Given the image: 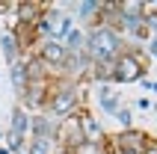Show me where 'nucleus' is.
<instances>
[{"mask_svg": "<svg viewBox=\"0 0 157 154\" xmlns=\"http://www.w3.org/2000/svg\"><path fill=\"white\" fill-rule=\"evenodd\" d=\"M83 51L89 53V60L95 65H113L122 56V36L113 27H95V30H89Z\"/></svg>", "mask_w": 157, "mask_h": 154, "instance_id": "obj_1", "label": "nucleus"}, {"mask_svg": "<svg viewBox=\"0 0 157 154\" xmlns=\"http://www.w3.org/2000/svg\"><path fill=\"white\" fill-rule=\"evenodd\" d=\"M142 74H145V65L140 62V56H136V53L122 51V56L113 62L110 80H116V83H133V80H140Z\"/></svg>", "mask_w": 157, "mask_h": 154, "instance_id": "obj_2", "label": "nucleus"}, {"mask_svg": "<svg viewBox=\"0 0 157 154\" xmlns=\"http://www.w3.org/2000/svg\"><path fill=\"white\" fill-rule=\"evenodd\" d=\"M48 110H51V116H59V119L74 116V110H77V89L74 86H59L56 92H51Z\"/></svg>", "mask_w": 157, "mask_h": 154, "instance_id": "obj_3", "label": "nucleus"}, {"mask_svg": "<svg viewBox=\"0 0 157 154\" xmlns=\"http://www.w3.org/2000/svg\"><path fill=\"white\" fill-rule=\"evenodd\" d=\"M39 30H44V33L51 36V42H59V39L68 36L71 18L62 15V12H56V9H44L42 15H39Z\"/></svg>", "mask_w": 157, "mask_h": 154, "instance_id": "obj_4", "label": "nucleus"}, {"mask_svg": "<svg viewBox=\"0 0 157 154\" xmlns=\"http://www.w3.org/2000/svg\"><path fill=\"white\" fill-rule=\"evenodd\" d=\"M39 62L42 65H51V68H62L65 62H68V51H65V44L62 42H48L39 48Z\"/></svg>", "mask_w": 157, "mask_h": 154, "instance_id": "obj_5", "label": "nucleus"}, {"mask_svg": "<svg viewBox=\"0 0 157 154\" xmlns=\"http://www.w3.org/2000/svg\"><path fill=\"white\" fill-rule=\"evenodd\" d=\"M24 154H53V139H27Z\"/></svg>", "mask_w": 157, "mask_h": 154, "instance_id": "obj_6", "label": "nucleus"}, {"mask_svg": "<svg viewBox=\"0 0 157 154\" xmlns=\"http://www.w3.org/2000/svg\"><path fill=\"white\" fill-rule=\"evenodd\" d=\"M12 83H15L21 92H27V86H30V77H27V65H21V62H15V65H12Z\"/></svg>", "mask_w": 157, "mask_h": 154, "instance_id": "obj_7", "label": "nucleus"}, {"mask_svg": "<svg viewBox=\"0 0 157 154\" xmlns=\"http://www.w3.org/2000/svg\"><path fill=\"white\" fill-rule=\"evenodd\" d=\"M101 104H104V110H107V113H116V95H110L107 89L101 92Z\"/></svg>", "mask_w": 157, "mask_h": 154, "instance_id": "obj_8", "label": "nucleus"}, {"mask_svg": "<svg viewBox=\"0 0 157 154\" xmlns=\"http://www.w3.org/2000/svg\"><path fill=\"white\" fill-rule=\"evenodd\" d=\"M3 48H6V56H9V60H15V39H12V36L3 39Z\"/></svg>", "mask_w": 157, "mask_h": 154, "instance_id": "obj_9", "label": "nucleus"}, {"mask_svg": "<svg viewBox=\"0 0 157 154\" xmlns=\"http://www.w3.org/2000/svg\"><path fill=\"white\" fill-rule=\"evenodd\" d=\"M116 119L122 121L124 128H131V113H128V110H116Z\"/></svg>", "mask_w": 157, "mask_h": 154, "instance_id": "obj_10", "label": "nucleus"}, {"mask_svg": "<svg viewBox=\"0 0 157 154\" xmlns=\"http://www.w3.org/2000/svg\"><path fill=\"white\" fill-rule=\"evenodd\" d=\"M142 154H157V142H145V148H142Z\"/></svg>", "mask_w": 157, "mask_h": 154, "instance_id": "obj_11", "label": "nucleus"}, {"mask_svg": "<svg viewBox=\"0 0 157 154\" xmlns=\"http://www.w3.org/2000/svg\"><path fill=\"white\" fill-rule=\"evenodd\" d=\"M119 154H142V151H131V148H119Z\"/></svg>", "mask_w": 157, "mask_h": 154, "instance_id": "obj_12", "label": "nucleus"}, {"mask_svg": "<svg viewBox=\"0 0 157 154\" xmlns=\"http://www.w3.org/2000/svg\"><path fill=\"white\" fill-rule=\"evenodd\" d=\"M151 53H154V56H157V39H154V42H151Z\"/></svg>", "mask_w": 157, "mask_h": 154, "instance_id": "obj_13", "label": "nucleus"}, {"mask_svg": "<svg viewBox=\"0 0 157 154\" xmlns=\"http://www.w3.org/2000/svg\"><path fill=\"white\" fill-rule=\"evenodd\" d=\"M0 154H9V148H0Z\"/></svg>", "mask_w": 157, "mask_h": 154, "instance_id": "obj_14", "label": "nucleus"}]
</instances>
